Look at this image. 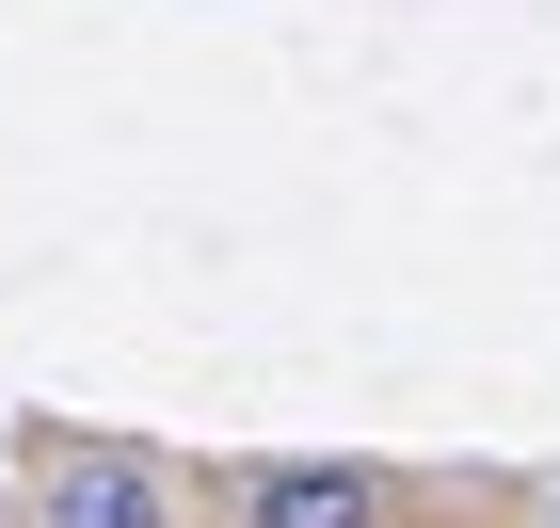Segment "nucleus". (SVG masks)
<instances>
[{
  "mask_svg": "<svg viewBox=\"0 0 560 528\" xmlns=\"http://www.w3.org/2000/svg\"><path fill=\"white\" fill-rule=\"evenodd\" d=\"M0 528H16V481H0Z\"/></svg>",
  "mask_w": 560,
  "mask_h": 528,
  "instance_id": "obj_4",
  "label": "nucleus"
},
{
  "mask_svg": "<svg viewBox=\"0 0 560 528\" xmlns=\"http://www.w3.org/2000/svg\"><path fill=\"white\" fill-rule=\"evenodd\" d=\"M16 528H209V481L144 433H33L16 448Z\"/></svg>",
  "mask_w": 560,
  "mask_h": 528,
  "instance_id": "obj_1",
  "label": "nucleus"
},
{
  "mask_svg": "<svg viewBox=\"0 0 560 528\" xmlns=\"http://www.w3.org/2000/svg\"><path fill=\"white\" fill-rule=\"evenodd\" d=\"M480 528H560V465H528V481L480 496Z\"/></svg>",
  "mask_w": 560,
  "mask_h": 528,
  "instance_id": "obj_3",
  "label": "nucleus"
},
{
  "mask_svg": "<svg viewBox=\"0 0 560 528\" xmlns=\"http://www.w3.org/2000/svg\"><path fill=\"white\" fill-rule=\"evenodd\" d=\"M432 481L369 465V448H241L209 481V528H417Z\"/></svg>",
  "mask_w": 560,
  "mask_h": 528,
  "instance_id": "obj_2",
  "label": "nucleus"
}]
</instances>
